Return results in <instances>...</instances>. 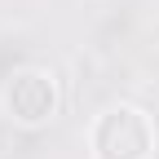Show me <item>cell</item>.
I'll use <instances>...</instances> for the list:
<instances>
[{
  "mask_svg": "<svg viewBox=\"0 0 159 159\" xmlns=\"http://www.w3.org/2000/svg\"><path fill=\"white\" fill-rule=\"evenodd\" d=\"M93 155L97 159H146L150 155V124L137 106H115L93 128Z\"/></svg>",
  "mask_w": 159,
  "mask_h": 159,
  "instance_id": "cell-1",
  "label": "cell"
},
{
  "mask_svg": "<svg viewBox=\"0 0 159 159\" xmlns=\"http://www.w3.org/2000/svg\"><path fill=\"white\" fill-rule=\"evenodd\" d=\"M5 106L18 124H44L57 106V89L44 71H18L5 89Z\"/></svg>",
  "mask_w": 159,
  "mask_h": 159,
  "instance_id": "cell-2",
  "label": "cell"
}]
</instances>
